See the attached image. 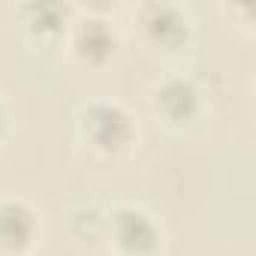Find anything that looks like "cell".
<instances>
[{"label": "cell", "mask_w": 256, "mask_h": 256, "mask_svg": "<svg viewBox=\"0 0 256 256\" xmlns=\"http://www.w3.org/2000/svg\"><path fill=\"white\" fill-rule=\"evenodd\" d=\"M18 18L24 24V30L42 42V46H58L66 40L70 22H72V10L64 4H24L18 10Z\"/></svg>", "instance_id": "7"}, {"label": "cell", "mask_w": 256, "mask_h": 256, "mask_svg": "<svg viewBox=\"0 0 256 256\" xmlns=\"http://www.w3.org/2000/svg\"><path fill=\"white\" fill-rule=\"evenodd\" d=\"M148 102H151V114L157 118V124H163L169 133H184L190 126H196L202 112H205V100H202L199 84L181 72L163 76L151 88Z\"/></svg>", "instance_id": "3"}, {"label": "cell", "mask_w": 256, "mask_h": 256, "mask_svg": "<svg viewBox=\"0 0 256 256\" xmlns=\"http://www.w3.org/2000/svg\"><path fill=\"white\" fill-rule=\"evenodd\" d=\"M76 139L94 160H120L139 142V126L120 102L90 100L76 114Z\"/></svg>", "instance_id": "1"}, {"label": "cell", "mask_w": 256, "mask_h": 256, "mask_svg": "<svg viewBox=\"0 0 256 256\" xmlns=\"http://www.w3.org/2000/svg\"><path fill=\"white\" fill-rule=\"evenodd\" d=\"M42 223L30 202L18 196L0 199V256H30Z\"/></svg>", "instance_id": "6"}, {"label": "cell", "mask_w": 256, "mask_h": 256, "mask_svg": "<svg viewBox=\"0 0 256 256\" xmlns=\"http://www.w3.org/2000/svg\"><path fill=\"white\" fill-rule=\"evenodd\" d=\"M6 133H10V112H6L4 100H0V142L6 139Z\"/></svg>", "instance_id": "8"}, {"label": "cell", "mask_w": 256, "mask_h": 256, "mask_svg": "<svg viewBox=\"0 0 256 256\" xmlns=\"http://www.w3.org/2000/svg\"><path fill=\"white\" fill-rule=\"evenodd\" d=\"M64 46L70 48V54L78 64L106 66L120 48V36H118L114 24L102 16H72Z\"/></svg>", "instance_id": "5"}, {"label": "cell", "mask_w": 256, "mask_h": 256, "mask_svg": "<svg viewBox=\"0 0 256 256\" xmlns=\"http://www.w3.org/2000/svg\"><path fill=\"white\" fill-rule=\"evenodd\" d=\"M136 22L145 46H151L160 54H178L190 46L193 36L190 16L175 4H145L136 12Z\"/></svg>", "instance_id": "4"}, {"label": "cell", "mask_w": 256, "mask_h": 256, "mask_svg": "<svg viewBox=\"0 0 256 256\" xmlns=\"http://www.w3.org/2000/svg\"><path fill=\"white\" fill-rule=\"evenodd\" d=\"M102 235L114 256H160L163 247V229L151 211L142 205H114L106 214Z\"/></svg>", "instance_id": "2"}]
</instances>
